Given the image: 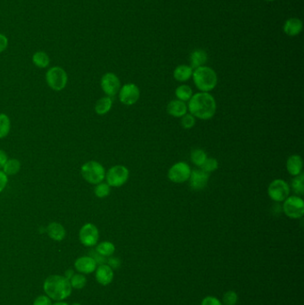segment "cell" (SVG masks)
Wrapping results in <instances>:
<instances>
[{
    "mask_svg": "<svg viewBox=\"0 0 304 305\" xmlns=\"http://www.w3.org/2000/svg\"><path fill=\"white\" fill-rule=\"evenodd\" d=\"M188 110L196 119L211 120L216 113V100L210 93H196L188 101Z\"/></svg>",
    "mask_w": 304,
    "mask_h": 305,
    "instance_id": "6da1fadb",
    "label": "cell"
},
{
    "mask_svg": "<svg viewBox=\"0 0 304 305\" xmlns=\"http://www.w3.org/2000/svg\"><path fill=\"white\" fill-rule=\"evenodd\" d=\"M43 287L48 296L55 301H63L72 293L70 280L59 275H52L47 277Z\"/></svg>",
    "mask_w": 304,
    "mask_h": 305,
    "instance_id": "7a4b0ae2",
    "label": "cell"
},
{
    "mask_svg": "<svg viewBox=\"0 0 304 305\" xmlns=\"http://www.w3.org/2000/svg\"><path fill=\"white\" fill-rule=\"evenodd\" d=\"M194 83L200 92L212 91L218 84V76L213 69L208 66H201L194 69L192 75Z\"/></svg>",
    "mask_w": 304,
    "mask_h": 305,
    "instance_id": "3957f363",
    "label": "cell"
},
{
    "mask_svg": "<svg viewBox=\"0 0 304 305\" xmlns=\"http://www.w3.org/2000/svg\"><path fill=\"white\" fill-rule=\"evenodd\" d=\"M81 176L85 181L91 185L99 184L105 179V169L99 162L91 160L86 162L80 168Z\"/></svg>",
    "mask_w": 304,
    "mask_h": 305,
    "instance_id": "277c9868",
    "label": "cell"
},
{
    "mask_svg": "<svg viewBox=\"0 0 304 305\" xmlns=\"http://www.w3.org/2000/svg\"><path fill=\"white\" fill-rule=\"evenodd\" d=\"M46 81L48 87L54 91H62L66 88L68 83L67 72L62 67L53 66L46 72Z\"/></svg>",
    "mask_w": 304,
    "mask_h": 305,
    "instance_id": "5b68a950",
    "label": "cell"
},
{
    "mask_svg": "<svg viewBox=\"0 0 304 305\" xmlns=\"http://www.w3.org/2000/svg\"><path fill=\"white\" fill-rule=\"evenodd\" d=\"M129 178V171L124 165H114L105 173L106 183L111 188H120L127 183Z\"/></svg>",
    "mask_w": 304,
    "mask_h": 305,
    "instance_id": "8992f818",
    "label": "cell"
},
{
    "mask_svg": "<svg viewBox=\"0 0 304 305\" xmlns=\"http://www.w3.org/2000/svg\"><path fill=\"white\" fill-rule=\"evenodd\" d=\"M283 211L286 216L298 220L304 215V201L299 196H289L283 204Z\"/></svg>",
    "mask_w": 304,
    "mask_h": 305,
    "instance_id": "52a82bcc",
    "label": "cell"
},
{
    "mask_svg": "<svg viewBox=\"0 0 304 305\" xmlns=\"http://www.w3.org/2000/svg\"><path fill=\"white\" fill-rule=\"evenodd\" d=\"M268 195L274 202L282 203L290 196V186L284 180H274L268 186Z\"/></svg>",
    "mask_w": 304,
    "mask_h": 305,
    "instance_id": "ba28073f",
    "label": "cell"
},
{
    "mask_svg": "<svg viewBox=\"0 0 304 305\" xmlns=\"http://www.w3.org/2000/svg\"><path fill=\"white\" fill-rule=\"evenodd\" d=\"M191 169L185 162H179L172 165L168 172V178L172 183L182 184L188 181L191 174Z\"/></svg>",
    "mask_w": 304,
    "mask_h": 305,
    "instance_id": "9c48e42d",
    "label": "cell"
},
{
    "mask_svg": "<svg viewBox=\"0 0 304 305\" xmlns=\"http://www.w3.org/2000/svg\"><path fill=\"white\" fill-rule=\"evenodd\" d=\"M79 238L82 245L87 247H92L98 242L99 230L96 225L93 223H86L80 228Z\"/></svg>",
    "mask_w": 304,
    "mask_h": 305,
    "instance_id": "30bf717a",
    "label": "cell"
},
{
    "mask_svg": "<svg viewBox=\"0 0 304 305\" xmlns=\"http://www.w3.org/2000/svg\"><path fill=\"white\" fill-rule=\"evenodd\" d=\"M100 86L103 92L107 96H116L120 89V80L113 72H106L102 76Z\"/></svg>",
    "mask_w": 304,
    "mask_h": 305,
    "instance_id": "8fae6325",
    "label": "cell"
},
{
    "mask_svg": "<svg viewBox=\"0 0 304 305\" xmlns=\"http://www.w3.org/2000/svg\"><path fill=\"white\" fill-rule=\"evenodd\" d=\"M140 98V89L134 83H127L120 87L119 99L124 105H133Z\"/></svg>",
    "mask_w": 304,
    "mask_h": 305,
    "instance_id": "7c38bea8",
    "label": "cell"
},
{
    "mask_svg": "<svg viewBox=\"0 0 304 305\" xmlns=\"http://www.w3.org/2000/svg\"><path fill=\"white\" fill-rule=\"evenodd\" d=\"M210 174L205 173L202 169H196L191 171V174L189 177V185L193 190L201 191L206 189L208 185Z\"/></svg>",
    "mask_w": 304,
    "mask_h": 305,
    "instance_id": "4fadbf2b",
    "label": "cell"
},
{
    "mask_svg": "<svg viewBox=\"0 0 304 305\" xmlns=\"http://www.w3.org/2000/svg\"><path fill=\"white\" fill-rule=\"evenodd\" d=\"M96 265L97 263L92 257L82 256L77 259L74 263V267L79 272L90 274L96 271Z\"/></svg>",
    "mask_w": 304,
    "mask_h": 305,
    "instance_id": "5bb4252c",
    "label": "cell"
},
{
    "mask_svg": "<svg viewBox=\"0 0 304 305\" xmlns=\"http://www.w3.org/2000/svg\"><path fill=\"white\" fill-rule=\"evenodd\" d=\"M113 270L108 264H102L96 269V281L102 285H108L113 280Z\"/></svg>",
    "mask_w": 304,
    "mask_h": 305,
    "instance_id": "9a60e30c",
    "label": "cell"
},
{
    "mask_svg": "<svg viewBox=\"0 0 304 305\" xmlns=\"http://www.w3.org/2000/svg\"><path fill=\"white\" fill-rule=\"evenodd\" d=\"M286 170L287 173L292 177L298 176L302 173L303 170V161L298 155H292L286 161Z\"/></svg>",
    "mask_w": 304,
    "mask_h": 305,
    "instance_id": "2e32d148",
    "label": "cell"
},
{
    "mask_svg": "<svg viewBox=\"0 0 304 305\" xmlns=\"http://www.w3.org/2000/svg\"><path fill=\"white\" fill-rule=\"evenodd\" d=\"M47 233L48 237H50L52 240L56 242H61L64 240L66 237V230L63 225L59 222H51L47 227Z\"/></svg>",
    "mask_w": 304,
    "mask_h": 305,
    "instance_id": "e0dca14e",
    "label": "cell"
},
{
    "mask_svg": "<svg viewBox=\"0 0 304 305\" xmlns=\"http://www.w3.org/2000/svg\"><path fill=\"white\" fill-rule=\"evenodd\" d=\"M188 105L183 101L172 100L167 105V112L172 117L181 118L188 113Z\"/></svg>",
    "mask_w": 304,
    "mask_h": 305,
    "instance_id": "ac0fdd59",
    "label": "cell"
},
{
    "mask_svg": "<svg viewBox=\"0 0 304 305\" xmlns=\"http://www.w3.org/2000/svg\"><path fill=\"white\" fill-rule=\"evenodd\" d=\"M302 27L303 24L299 18H290L285 21L283 30L287 36L295 37L301 32Z\"/></svg>",
    "mask_w": 304,
    "mask_h": 305,
    "instance_id": "d6986e66",
    "label": "cell"
},
{
    "mask_svg": "<svg viewBox=\"0 0 304 305\" xmlns=\"http://www.w3.org/2000/svg\"><path fill=\"white\" fill-rule=\"evenodd\" d=\"M193 71L194 70L190 65L181 64L174 70L173 77L177 81L185 82V81H188V80H190L192 78Z\"/></svg>",
    "mask_w": 304,
    "mask_h": 305,
    "instance_id": "ffe728a7",
    "label": "cell"
},
{
    "mask_svg": "<svg viewBox=\"0 0 304 305\" xmlns=\"http://www.w3.org/2000/svg\"><path fill=\"white\" fill-rule=\"evenodd\" d=\"M208 61V55L203 49H196L190 55V63L191 67L194 69L204 66Z\"/></svg>",
    "mask_w": 304,
    "mask_h": 305,
    "instance_id": "44dd1931",
    "label": "cell"
},
{
    "mask_svg": "<svg viewBox=\"0 0 304 305\" xmlns=\"http://www.w3.org/2000/svg\"><path fill=\"white\" fill-rule=\"evenodd\" d=\"M112 107V99L110 96H103L96 101L95 104V112L97 115H104L108 113Z\"/></svg>",
    "mask_w": 304,
    "mask_h": 305,
    "instance_id": "7402d4cb",
    "label": "cell"
},
{
    "mask_svg": "<svg viewBox=\"0 0 304 305\" xmlns=\"http://www.w3.org/2000/svg\"><path fill=\"white\" fill-rule=\"evenodd\" d=\"M21 167H22V165H21L20 161L18 159H15V158H11L7 161L4 167L2 168V171L8 177L14 176L20 172Z\"/></svg>",
    "mask_w": 304,
    "mask_h": 305,
    "instance_id": "603a6c76",
    "label": "cell"
},
{
    "mask_svg": "<svg viewBox=\"0 0 304 305\" xmlns=\"http://www.w3.org/2000/svg\"><path fill=\"white\" fill-rule=\"evenodd\" d=\"M32 62L38 68L44 69L50 64V58L47 53L38 51L32 56Z\"/></svg>",
    "mask_w": 304,
    "mask_h": 305,
    "instance_id": "cb8c5ba5",
    "label": "cell"
},
{
    "mask_svg": "<svg viewBox=\"0 0 304 305\" xmlns=\"http://www.w3.org/2000/svg\"><path fill=\"white\" fill-rule=\"evenodd\" d=\"M11 130V120L4 112H0V139L8 136Z\"/></svg>",
    "mask_w": 304,
    "mask_h": 305,
    "instance_id": "d4e9b609",
    "label": "cell"
},
{
    "mask_svg": "<svg viewBox=\"0 0 304 305\" xmlns=\"http://www.w3.org/2000/svg\"><path fill=\"white\" fill-rule=\"evenodd\" d=\"M96 251L102 256L110 257L115 252V245L112 242L104 241L96 245Z\"/></svg>",
    "mask_w": 304,
    "mask_h": 305,
    "instance_id": "484cf974",
    "label": "cell"
},
{
    "mask_svg": "<svg viewBox=\"0 0 304 305\" xmlns=\"http://www.w3.org/2000/svg\"><path fill=\"white\" fill-rule=\"evenodd\" d=\"M175 95L178 100L188 102L193 96L192 88L188 85H180L176 88Z\"/></svg>",
    "mask_w": 304,
    "mask_h": 305,
    "instance_id": "4316f807",
    "label": "cell"
},
{
    "mask_svg": "<svg viewBox=\"0 0 304 305\" xmlns=\"http://www.w3.org/2000/svg\"><path fill=\"white\" fill-rule=\"evenodd\" d=\"M207 158H208L207 154L203 149H194L190 154L191 162L197 167H201L202 165H204V162L206 161Z\"/></svg>",
    "mask_w": 304,
    "mask_h": 305,
    "instance_id": "83f0119b",
    "label": "cell"
},
{
    "mask_svg": "<svg viewBox=\"0 0 304 305\" xmlns=\"http://www.w3.org/2000/svg\"><path fill=\"white\" fill-rule=\"evenodd\" d=\"M292 191L298 196H302L304 194V175L300 173V175L295 176L292 181Z\"/></svg>",
    "mask_w": 304,
    "mask_h": 305,
    "instance_id": "f1b7e54d",
    "label": "cell"
},
{
    "mask_svg": "<svg viewBox=\"0 0 304 305\" xmlns=\"http://www.w3.org/2000/svg\"><path fill=\"white\" fill-rule=\"evenodd\" d=\"M95 189H94V194L97 198H105L108 197L111 193V187L107 183L101 182L99 184L95 185Z\"/></svg>",
    "mask_w": 304,
    "mask_h": 305,
    "instance_id": "f546056e",
    "label": "cell"
},
{
    "mask_svg": "<svg viewBox=\"0 0 304 305\" xmlns=\"http://www.w3.org/2000/svg\"><path fill=\"white\" fill-rule=\"evenodd\" d=\"M218 168H219V162L217 161L216 158H213V157H208L204 162V165L200 167V169L209 174L215 172Z\"/></svg>",
    "mask_w": 304,
    "mask_h": 305,
    "instance_id": "4dcf8cb0",
    "label": "cell"
},
{
    "mask_svg": "<svg viewBox=\"0 0 304 305\" xmlns=\"http://www.w3.org/2000/svg\"><path fill=\"white\" fill-rule=\"evenodd\" d=\"M70 283L72 287L75 289H81L85 287V285H87V278L84 275L81 274H75L72 276V278L70 279Z\"/></svg>",
    "mask_w": 304,
    "mask_h": 305,
    "instance_id": "1f68e13d",
    "label": "cell"
},
{
    "mask_svg": "<svg viewBox=\"0 0 304 305\" xmlns=\"http://www.w3.org/2000/svg\"><path fill=\"white\" fill-rule=\"evenodd\" d=\"M238 301L237 293L235 291H228L222 297V304L236 305Z\"/></svg>",
    "mask_w": 304,
    "mask_h": 305,
    "instance_id": "d6a6232c",
    "label": "cell"
},
{
    "mask_svg": "<svg viewBox=\"0 0 304 305\" xmlns=\"http://www.w3.org/2000/svg\"><path fill=\"white\" fill-rule=\"evenodd\" d=\"M181 125L186 129H190L196 125V118L191 113H186L184 116L181 117Z\"/></svg>",
    "mask_w": 304,
    "mask_h": 305,
    "instance_id": "836d02e7",
    "label": "cell"
},
{
    "mask_svg": "<svg viewBox=\"0 0 304 305\" xmlns=\"http://www.w3.org/2000/svg\"><path fill=\"white\" fill-rule=\"evenodd\" d=\"M201 305H223L222 302L215 296H209L204 297L203 299V301L201 302Z\"/></svg>",
    "mask_w": 304,
    "mask_h": 305,
    "instance_id": "e575fe53",
    "label": "cell"
},
{
    "mask_svg": "<svg viewBox=\"0 0 304 305\" xmlns=\"http://www.w3.org/2000/svg\"><path fill=\"white\" fill-rule=\"evenodd\" d=\"M33 305H53L51 299L47 295H40L37 297L35 301L33 302Z\"/></svg>",
    "mask_w": 304,
    "mask_h": 305,
    "instance_id": "d590c367",
    "label": "cell"
},
{
    "mask_svg": "<svg viewBox=\"0 0 304 305\" xmlns=\"http://www.w3.org/2000/svg\"><path fill=\"white\" fill-rule=\"evenodd\" d=\"M8 184V176L6 173L0 170V194L4 191Z\"/></svg>",
    "mask_w": 304,
    "mask_h": 305,
    "instance_id": "8d00e7d4",
    "label": "cell"
},
{
    "mask_svg": "<svg viewBox=\"0 0 304 305\" xmlns=\"http://www.w3.org/2000/svg\"><path fill=\"white\" fill-rule=\"evenodd\" d=\"M8 39L4 34L0 33V53L4 52L5 50L8 48Z\"/></svg>",
    "mask_w": 304,
    "mask_h": 305,
    "instance_id": "74e56055",
    "label": "cell"
},
{
    "mask_svg": "<svg viewBox=\"0 0 304 305\" xmlns=\"http://www.w3.org/2000/svg\"><path fill=\"white\" fill-rule=\"evenodd\" d=\"M108 265L112 269H118L120 266V261L118 258L111 257L108 259Z\"/></svg>",
    "mask_w": 304,
    "mask_h": 305,
    "instance_id": "f35d334b",
    "label": "cell"
},
{
    "mask_svg": "<svg viewBox=\"0 0 304 305\" xmlns=\"http://www.w3.org/2000/svg\"><path fill=\"white\" fill-rule=\"evenodd\" d=\"M8 160V157L7 152H5L4 150L0 149V170H2V168L4 167L5 164Z\"/></svg>",
    "mask_w": 304,
    "mask_h": 305,
    "instance_id": "ab89813d",
    "label": "cell"
},
{
    "mask_svg": "<svg viewBox=\"0 0 304 305\" xmlns=\"http://www.w3.org/2000/svg\"><path fill=\"white\" fill-rule=\"evenodd\" d=\"M73 275H74V274H73V271H72V269H68V270L65 272V276H64V277H66L68 280H70Z\"/></svg>",
    "mask_w": 304,
    "mask_h": 305,
    "instance_id": "60d3db41",
    "label": "cell"
},
{
    "mask_svg": "<svg viewBox=\"0 0 304 305\" xmlns=\"http://www.w3.org/2000/svg\"><path fill=\"white\" fill-rule=\"evenodd\" d=\"M53 305H69L67 302H64V301H58V302H56L55 304Z\"/></svg>",
    "mask_w": 304,
    "mask_h": 305,
    "instance_id": "b9f144b4",
    "label": "cell"
},
{
    "mask_svg": "<svg viewBox=\"0 0 304 305\" xmlns=\"http://www.w3.org/2000/svg\"><path fill=\"white\" fill-rule=\"evenodd\" d=\"M266 1H268V2H272V1H275V0H266Z\"/></svg>",
    "mask_w": 304,
    "mask_h": 305,
    "instance_id": "7bdbcfd3",
    "label": "cell"
},
{
    "mask_svg": "<svg viewBox=\"0 0 304 305\" xmlns=\"http://www.w3.org/2000/svg\"><path fill=\"white\" fill-rule=\"evenodd\" d=\"M72 305H81V304H80V303H73V304H72Z\"/></svg>",
    "mask_w": 304,
    "mask_h": 305,
    "instance_id": "ee69618b",
    "label": "cell"
}]
</instances>
